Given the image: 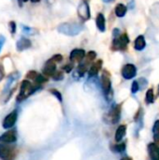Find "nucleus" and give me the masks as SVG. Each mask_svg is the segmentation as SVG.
Listing matches in <instances>:
<instances>
[{"instance_id": "20", "label": "nucleus", "mask_w": 159, "mask_h": 160, "mask_svg": "<svg viewBox=\"0 0 159 160\" xmlns=\"http://www.w3.org/2000/svg\"><path fill=\"white\" fill-rule=\"evenodd\" d=\"M19 76H20V73H19L18 71H14V72H12V73H10V74L8 75L7 81V84H6V87H5L6 91H7L8 88H10V86L12 85V83L19 78Z\"/></svg>"}, {"instance_id": "36", "label": "nucleus", "mask_w": 159, "mask_h": 160, "mask_svg": "<svg viewBox=\"0 0 159 160\" xmlns=\"http://www.w3.org/2000/svg\"><path fill=\"white\" fill-rule=\"evenodd\" d=\"M121 160H132L130 158H128V157H126V158H122Z\"/></svg>"}, {"instance_id": "24", "label": "nucleus", "mask_w": 159, "mask_h": 160, "mask_svg": "<svg viewBox=\"0 0 159 160\" xmlns=\"http://www.w3.org/2000/svg\"><path fill=\"white\" fill-rule=\"evenodd\" d=\"M54 81H61L64 79V73L61 70H56L52 77Z\"/></svg>"}, {"instance_id": "29", "label": "nucleus", "mask_w": 159, "mask_h": 160, "mask_svg": "<svg viewBox=\"0 0 159 160\" xmlns=\"http://www.w3.org/2000/svg\"><path fill=\"white\" fill-rule=\"evenodd\" d=\"M139 90H140L139 82H138L137 81H134L133 83H132V86H131V92H132L133 94H136Z\"/></svg>"}, {"instance_id": "21", "label": "nucleus", "mask_w": 159, "mask_h": 160, "mask_svg": "<svg viewBox=\"0 0 159 160\" xmlns=\"http://www.w3.org/2000/svg\"><path fill=\"white\" fill-rule=\"evenodd\" d=\"M48 82V77H46L45 75H43V74H37V76L36 77V79L34 80V82H35V84H37V85H41V84H43V83H45V82Z\"/></svg>"}, {"instance_id": "19", "label": "nucleus", "mask_w": 159, "mask_h": 160, "mask_svg": "<svg viewBox=\"0 0 159 160\" xmlns=\"http://www.w3.org/2000/svg\"><path fill=\"white\" fill-rule=\"evenodd\" d=\"M127 133V126L125 125H121L117 130H116V133H115V141L116 142H121L123 140V138L125 137Z\"/></svg>"}, {"instance_id": "8", "label": "nucleus", "mask_w": 159, "mask_h": 160, "mask_svg": "<svg viewBox=\"0 0 159 160\" xmlns=\"http://www.w3.org/2000/svg\"><path fill=\"white\" fill-rule=\"evenodd\" d=\"M122 76L126 80H131L137 75V68L133 64H127L122 68Z\"/></svg>"}, {"instance_id": "22", "label": "nucleus", "mask_w": 159, "mask_h": 160, "mask_svg": "<svg viewBox=\"0 0 159 160\" xmlns=\"http://www.w3.org/2000/svg\"><path fill=\"white\" fill-rule=\"evenodd\" d=\"M22 31L24 35L26 36H32V35H35L36 33V30L30 26H27V25H24V24H22Z\"/></svg>"}, {"instance_id": "13", "label": "nucleus", "mask_w": 159, "mask_h": 160, "mask_svg": "<svg viewBox=\"0 0 159 160\" xmlns=\"http://www.w3.org/2000/svg\"><path fill=\"white\" fill-rule=\"evenodd\" d=\"M102 60H97L96 61L95 63H93L91 66H90V68L88 70V74H89V77H96L97 74H98V71H100L101 68H102Z\"/></svg>"}, {"instance_id": "34", "label": "nucleus", "mask_w": 159, "mask_h": 160, "mask_svg": "<svg viewBox=\"0 0 159 160\" xmlns=\"http://www.w3.org/2000/svg\"><path fill=\"white\" fill-rule=\"evenodd\" d=\"M5 77V69H4V67L0 64V82L4 79Z\"/></svg>"}, {"instance_id": "37", "label": "nucleus", "mask_w": 159, "mask_h": 160, "mask_svg": "<svg viewBox=\"0 0 159 160\" xmlns=\"http://www.w3.org/2000/svg\"><path fill=\"white\" fill-rule=\"evenodd\" d=\"M32 3H37V2H39L40 0H30Z\"/></svg>"}, {"instance_id": "2", "label": "nucleus", "mask_w": 159, "mask_h": 160, "mask_svg": "<svg viewBox=\"0 0 159 160\" xmlns=\"http://www.w3.org/2000/svg\"><path fill=\"white\" fill-rule=\"evenodd\" d=\"M82 25L76 22H63L57 26V31L59 33L68 37H74L79 35L82 31Z\"/></svg>"}, {"instance_id": "16", "label": "nucleus", "mask_w": 159, "mask_h": 160, "mask_svg": "<svg viewBox=\"0 0 159 160\" xmlns=\"http://www.w3.org/2000/svg\"><path fill=\"white\" fill-rule=\"evenodd\" d=\"M96 24L97 29L100 32H105L106 30V21H105V17L102 13H98L97 18H96Z\"/></svg>"}, {"instance_id": "18", "label": "nucleus", "mask_w": 159, "mask_h": 160, "mask_svg": "<svg viewBox=\"0 0 159 160\" xmlns=\"http://www.w3.org/2000/svg\"><path fill=\"white\" fill-rule=\"evenodd\" d=\"M127 7L122 3H119L116 5L115 7V9H114V12H115V15L119 18H123L125 17V15L127 14Z\"/></svg>"}, {"instance_id": "7", "label": "nucleus", "mask_w": 159, "mask_h": 160, "mask_svg": "<svg viewBox=\"0 0 159 160\" xmlns=\"http://www.w3.org/2000/svg\"><path fill=\"white\" fill-rule=\"evenodd\" d=\"M18 119V112L17 110H14L12 111L11 112H9L6 117L5 119L3 120V128L5 129H10L13 128V126L16 124V121Z\"/></svg>"}, {"instance_id": "14", "label": "nucleus", "mask_w": 159, "mask_h": 160, "mask_svg": "<svg viewBox=\"0 0 159 160\" xmlns=\"http://www.w3.org/2000/svg\"><path fill=\"white\" fill-rule=\"evenodd\" d=\"M121 110H122V106L120 104L116 105L111 112V119H112V122L113 124H117L120 120V116H121Z\"/></svg>"}, {"instance_id": "17", "label": "nucleus", "mask_w": 159, "mask_h": 160, "mask_svg": "<svg viewBox=\"0 0 159 160\" xmlns=\"http://www.w3.org/2000/svg\"><path fill=\"white\" fill-rule=\"evenodd\" d=\"M146 47V41H145V38L142 35H140L134 42V48L136 51H142L144 50Z\"/></svg>"}, {"instance_id": "10", "label": "nucleus", "mask_w": 159, "mask_h": 160, "mask_svg": "<svg viewBox=\"0 0 159 160\" xmlns=\"http://www.w3.org/2000/svg\"><path fill=\"white\" fill-rule=\"evenodd\" d=\"M55 71H56V63L50 58L43 67L42 74L45 75L46 77H52Z\"/></svg>"}, {"instance_id": "4", "label": "nucleus", "mask_w": 159, "mask_h": 160, "mask_svg": "<svg viewBox=\"0 0 159 160\" xmlns=\"http://www.w3.org/2000/svg\"><path fill=\"white\" fill-rule=\"evenodd\" d=\"M16 157V151L12 146L7 143H0V159L14 160Z\"/></svg>"}, {"instance_id": "23", "label": "nucleus", "mask_w": 159, "mask_h": 160, "mask_svg": "<svg viewBox=\"0 0 159 160\" xmlns=\"http://www.w3.org/2000/svg\"><path fill=\"white\" fill-rule=\"evenodd\" d=\"M155 99V94H154V90L151 88V89H148L147 93H146V98H145V101L147 104H150L154 101Z\"/></svg>"}, {"instance_id": "32", "label": "nucleus", "mask_w": 159, "mask_h": 160, "mask_svg": "<svg viewBox=\"0 0 159 160\" xmlns=\"http://www.w3.org/2000/svg\"><path fill=\"white\" fill-rule=\"evenodd\" d=\"M51 59H52V61H54L55 63H60V62H62V60H63V55L57 53V54H54Z\"/></svg>"}, {"instance_id": "15", "label": "nucleus", "mask_w": 159, "mask_h": 160, "mask_svg": "<svg viewBox=\"0 0 159 160\" xmlns=\"http://www.w3.org/2000/svg\"><path fill=\"white\" fill-rule=\"evenodd\" d=\"M148 151L151 160H159V146L156 143H150L148 145Z\"/></svg>"}, {"instance_id": "26", "label": "nucleus", "mask_w": 159, "mask_h": 160, "mask_svg": "<svg viewBox=\"0 0 159 160\" xmlns=\"http://www.w3.org/2000/svg\"><path fill=\"white\" fill-rule=\"evenodd\" d=\"M73 68H74V64H73V62L68 63V64L65 65V66L62 68V69H63L66 73H70V72L72 71Z\"/></svg>"}, {"instance_id": "31", "label": "nucleus", "mask_w": 159, "mask_h": 160, "mask_svg": "<svg viewBox=\"0 0 159 160\" xmlns=\"http://www.w3.org/2000/svg\"><path fill=\"white\" fill-rule=\"evenodd\" d=\"M125 149H126V143H124V142L114 146V151H116V152H123Z\"/></svg>"}, {"instance_id": "38", "label": "nucleus", "mask_w": 159, "mask_h": 160, "mask_svg": "<svg viewBox=\"0 0 159 160\" xmlns=\"http://www.w3.org/2000/svg\"><path fill=\"white\" fill-rule=\"evenodd\" d=\"M28 0H19V3H25V2H27Z\"/></svg>"}, {"instance_id": "11", "label": "nucleus", "mask_w": 159, "mask_h": 160, "mask_svg": "<svg viewBox=\"0 0 159 160\" xmlns=\"http://www.w3.org/2000/svg\"><path fill=\"white\" fill-rule=\"evenodd\" d=\"M86 56L85 51L83 49H74L69 54V60L71 62H82Z\"/></svg>"}, {"instance_id": "5", "label": "nucleus", "mask_w": 159, "mask_h": 160, "mask_svg": "<svg viewBox=\"0 0 159 160\" xmlns=\"http://www.w3.org/2000/svg\"><path fill=\"white\" fill-rule=\"evenodd\" d=\"M77 12H78V16L80 17V19L82 21L84 22V21H88L90 19L91 11H90V7H89V4L87 3V1L82 0L79 4Z\"/></svg>"}, {"instance_id": "9", "label": "nucleus", "mask_w": 159, "mask_h": 160, "mask_svg": "<svg viewBox=\"0 0 159 160\" xmlns=\"http://www.w3.org/2000/svg\"><path fill=\"white\" fill-rule=\"evenodd\" d=\"M17 141V132L15 129H10L0 136V142L1 143H13Z\"/></svg>"}, {"instance_id": "35", "label": "nucleus", "mask_w": 159, "mask_h": 160, "mask_svg": "<svg viewBox=\"0 0 159 160\" xmlns=\"http://www.w3.org/2000/svg\"><path fill=\"white\" fill-rule=\"evenodd\" d=\"M104 3H112V2H113V1H115V0H102Z\"/></svg>"}, {"instance_id": "6", "label": "nucleus", "mask_w": 159, "mask_h": 160, "mask_svg": "<svg viewBox=\"0 0 159 160\" xmlns=\"http://www.w3.org/2000/svg\"><path fill=\"white\" fill-rule=\"evenodd\" d=\"M101 87L105 94V96H109L112 94V81L111 75L108 70H103L101 75Z\"/></svg>"}, {"instance_id": "25", "label": "nucleus", "mask_w": 159, "mask_h": 160, "mask_svg": "<svg viewBox=\"0 0 159 160\" xmlns=\"http://www.w3.org/2000/svg\"><path fill=\"white\" fill-rule=\"evenodd\" d=\"M96 57H97V53H96L95 51H90V52H88L86 53V56H85V58H86L87 60H89L90 62H93V61L96 59Z\"/></svg>"}, {"instance_id": "28", "label": "nucleus", "mask_w": 159, "mask_h": 160, "mask_svg": "<svg viewBox=\"0 0 159 160\" xmlns=\"http://www.w3.org/2000/svg\"><path fill=\"white\" fill-rule=\"evenodd\" d=\"M37 71H35V70H30V71H28L27 72V74H26V79L27 80H32V81H34L35 79H36V77L37 76Z\"/></svg>"}, {"instance_id": "1", "label": "nucleus", "mask_w": 159, "mask_h": 160, "mask_svg": "<svg viewBox=\"0 0 159 160\" xmlns=\"http://www.w3.org/2000/svg\"><path fill=\"white\" fill-rule=\"evenodd\" d=\"M40 86L37 84H33L29 80H23L20 86V93L18 94L16 100L17 102H22L25 100L27 98H29L32 94H34L37 89H39Z\"/></svg>"}, {"instance_id": "30", "label": "nucleus", "mask_w": 159, "mask_h": 160, "mask_svg": "<svg viewBox=\"0 0 159 160\" xmlns=\"http://www.w3.org/2000/svg\"><path fill=\"white\" fill-rule=\"evenodd\" d=\"M50 92H51L54 97H56L57 99H58L59 101H62V95H61V93H60L58 90H56V89H50Z\"/></svg>"}, {"instance_id": "12", "label": "nucleus", "mask_w": 159, "mask_h": 160, "mask_svg": "<svg viewBox=\"0 0 159 160\" xmlns=\"http://www.w3.org/2000/svg\"><path fill=\"white\" fill-rule=\"evenodd\" d=\"M31 46H32V42L27 38H21L16 42V50L20 52L31 48Z\"/></svg>"}, {"instance_id": "33", "label": "nucleus", "mask_w": 159, "mask_h": 160, "mask_svg": "<svg viewBox=\"0 0 159 160\" xmlns=\"http://www.w3.org/2000/svg\"><path fill=\"white\" fill-rule=\"evenodd\" d=\"M5 42H6V38H5L4 36L0 35V52H1V51H2V48H3Z\"/></svg>"}, {"instance_id": "3", "label": "nucleus", "mask_w": 159, "mask_h": 160, "mask_svg": "<svg viewBox=\"0 0 159 160\" xmlns=\"http://www.w3.org/2000/svg\"><path fill=\"white\" fill-rule=\"evenodd\" d=\"M129 43V38L127 33L120 34L112 40L111 50L112 51H126Z\"/></svg>"}, {"instance_id": "39", "label": "nucleus", "mask_w": 159, "mask_h": 160, "mask_svg": "<svg viewBox=\"0 0 159 160\" xmlns=\"http://www.w3.org/2000/svg\"><path fill=\"white\" fill-rule=\"evenodd\" d=\"M158 93H159V86H158Z\"/></svg>"}, {"instance_id": "27", "label": "nucleus", "mask_w": 159, "mask_h": 160, "mask_svg": "<svg viewBox=\"0 0 159 160\" xmlns=\"http://www.w3.org/2000/svg\"><path fill=\"white\" fill-rule=\"evenodd\" d=\"M8 28H9V32L11 35H14L16 33V29H17V25H16V22L14 21H11L9 22L8 23Z\"/></svg>"}]
</instances>
